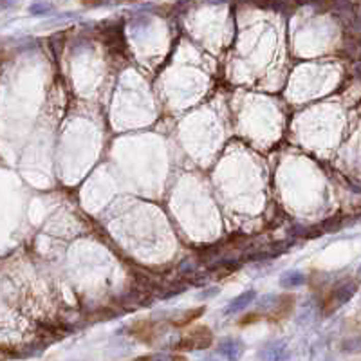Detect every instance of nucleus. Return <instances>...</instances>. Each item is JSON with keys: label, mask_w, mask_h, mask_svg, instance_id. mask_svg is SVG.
<instances>
[{"label": "nucleus", "mask_w": 361, "mask_h": 361, "mask_svg": "<svg viewBox=\"0 0 361 361\" xmlns=\"http://www.w3.org/2000/svg\"><path fill=\"white\" fill-rule=\"evenodd\" d=\"M213 342V334L208 327H197V329L190 330L186 336L179 342L177 349L183 350H195V349H206Z\"/></svg>", "instance_id": "1"}, {"label": "nucleus", "mask_w": 361, "mask_h": 361, "mask_svg": "<svg viewBox=\"0 0 361 361\" xmlns=\"http://www.w3.org/2000/svg\"><path fill=\"white\" fill-rule=\"evenodd\" d=\"M204 311H206V309H204V307H199V309H193V311H191V313H186V314H184L183 320H179V322H174V325H175V327H184V325H188V323H190V322H193L195 318H199V314H203Z\"/></svg>", "instance_id": "5"}, {"label": "nucleus", "mask_w": 361, "mask_h": 361, "mask_svg": "<svg viewBox=\"0 0 361 361\" xmlns=\"http://www.w3.org/2000/svg\"><path fill=\"white\" fill-rule=\"evenodd\" d=\"M132 334H134L137 340H141V342L152 343L155 334H157V330H155V325L152 322H139L132 327Z\"/></svg>", "instance_id": "2"}, {"label": "nucleus", "mask_w": 361, "mask_h": 361, "mask_svg": "<svg viewBox=\"0 0 361 361\" xmlns=\"http://www.w3.org/2000/svg\"><path fill=\"white\" fill-rule=\"evenodd\" d=\"M293 300L294 298L291 296V294H286V296L280 298V302H278V311L274 313L276 314V318H286L287 314L293 311V306H294Z\"/></svg>", "instance_id": "4"}, {"label": "nucleus", "mask_w": 361, "mask_h": 361, "mask_svg": "<svg viewBox=\"0 0 361 361\" xmlns=\"http://www.w3.org/2000/svg\"><path fill=\"white\" fill-rule=\"evenodd\" d=\"M255 298V291H249V293H244V294H240V296L238 298H235L233 302L230 303V306H228V309H226V313H231V311H240L242 309V307H246L247 303L251 302V300H253Z\"/></svg>", "instance_id": "3"}]
</instances>
